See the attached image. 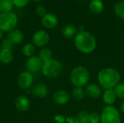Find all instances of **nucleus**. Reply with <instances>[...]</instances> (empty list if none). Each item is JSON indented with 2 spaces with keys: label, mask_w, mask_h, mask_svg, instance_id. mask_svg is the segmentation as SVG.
I'll list each match as a JSON object with an SVG mask.
<instances>
[{
  "label": "nucleus",
  "mask_w": 124,
  "mask_h": 123,
  "mask_svg": "<svg viewBox=\"0 0 124 123\" xmlns=\"http://www.w3.org/2000/svg\"><path fill=\"white\" fill-rule=\"evenodd\" d=\"M76 48L84 54H90L93 52L97 46L95 37L87 31L78 32L74 38Z\"/></svg>",
  "instance_id": "1"
},
{
  "label": "nucleus",
  "mask_w": 124,
  "mask_h": 123,
  "mask_svg": "<svg viewBox=\"0 0 124 123\" xmlns=\"http://www.w3.org/2000/svg\"><path fill=\"white\" fill-rule=\"evenodd\" d=\"M97 79L100 85L104 89H113L119 83L121 75L116 69L107 67L100 71Z\"/></svg>",
  "instance_id": "2"
},
{
  "label": "nucleus",
  "mask_w": 124,
  "mask_h": 123,
  "mask_svg": "<svg viewBox=\"0 0 124 123\" xmlns=\"http://www.w3.org/2000/svg\"><path fill=\"white\" fill-rule=\"evenodd\" d=\"M89 72L83 66H78L72 70L70 74V80L75 87H84L89 81Z\"/></svg>",
  "instance_id": "3"
},
{
  "label": "nucleus",
  "mask_w": 124,
  "mask_h": 123,
  "mask_svg": "<svg viewBox=\"0 0 124 123\" xmlns=\"http://www.w3.org/2000/svg\"><path fill=\"white\" fill-rule=\"evenodd\" d=\"M63 71L62 63L55 59H52L43 63L41 72L43 75L49 78H55L60 76Z\"/></svg>",
  "instance_id": "4"
},
{
  "label": "nucleus",
  "mask_w": 124,
  "mask_h": 123,
  "mask_svg": "<svg viewBox=\"0 0 124 123\" xmlns=\"http://www.w3.org/2000/svg\"><path fill=\"white\" fill-rule=\"evenodd\" d=\"M17 22L18 18L15 12L0 13V30L4 33H8L16 28Z\"/></svg>",
  "instance_id": "5"
},
{
  "label": "nucleus",
  "mask_w": 124,
  "mask_h": 123,
  "mask_svg": "<svg viewBox=\"0 0 124 123\" xmlns=\"http://www.w3.org/2000/svg\"><path fill=\"white\" fill-rule=\"evenodd\" d=\"M101 123H121V116L118 109L113 106H106L101 114Z\"/></svg>",
  "instance_id": "6"
},
{
  "label": "nucleus",
  "mask_w": 124,
  "mask_h": 123,
  "mask_svg": "<svg viewBox=\"0 0 124 123\" xmlns=\"http://www.w3.org/2000/svg\"><path fill=\"white\" fill-rule=\"evenodd\" d=\"M33 75L28 71L21 72L17 78V83L18 86L23 90H28L31 88L33 83Z\"/></svg>",
  "instance_id": "7"
},
{
  "label": "nucleus",
  "mask_w": 124,
  "mask_h": 123,
  "mask_svg": "<svg viewBox=\"0 0 124 123\" xmlns=\"http://www.w3.org/2000/svg\"><path fill=\"white\" fill-rule=\"evenodd\" d=\"M49 41V35L44 30H39L36 31L32 36V43L36 47L44 48Z\"/></svg>",
  "instance_id": "8"
},
{
  "label": "nucleus",
  "mask_w": 124,
  "mask_h": 123,
  "mask_svg": "<svg viewBox=\"0 0 124 123\" xmlns=\"http://www.w3.org/2000/svg\"><path fill=\"white\" fill-rule=\"evenodd\" d=\"M43 62L39 57V56H33L27 59L25 62L26 71L33 74L41 70Z\"/></svg>",
  "instance_id": "9"
},
{
  "label": "nucleus",
  "mask_w": 124,
  "mask_h": 123,
  "mask_svg": "<svg viewBox=\"0 0 124 123\" xmlns=\"http://www.w3.org/2000/svg\"><path fill=\"white\" fill-rule=\"evenodd\" d=\"M42 25L47 29H54L58 24V19L53 13H46L41 17Z\"/></svg>",
  "instance_id": "10"
},
{
  "label": "nucleus",
  "mask_w": 124,
  "mask_h": 123,
  "mask_svg": "<svg viewBox=\"0 0 124 123\" xmlns=\"http://www.w3.org/2000/svg\"><path fill=\"white\" fill-rule=\"evenodd\" d=\"M16 109L20 112H27L31 107V102L29 99L25 95L18 96L15 101Z\"/></svg>",
  "instance_id": "11"
},
{
  "label": "nucleus",
  "mask_w": 124,
  "mask_h": 123,
  "mask_svg": "<svg viewBox=\"0 0 124 123\" xmlns=\"http://www.w3.org/2000/svg\"><path fill=\"white\" fill-rule=\"evenodd\" d=\"M32 94L38 98H45L48 96L49 88L47 86L43 83H39L35 85L31 89Z\"/></svg>",
  "instance_id": "12"
},
{
  "label": "nucleus",
  "mask_w": 124,
  "mask_h": 123,
  "mask_svg": "<svg viewBox=\"0 0 124 123\" xmlns=\"http://www.w3.org/2000/svg\"><path fill=\"white\" fill-rule=\"evenodd\" d=\"M7 38L15 45L20 44L23 42L24 39V35L23 32L17 28H15L7 33Z\"/></svg>",
  "instance_id": "13"
},
{
  "label": "nucleus",
  "mask_w": 124,
  "mask_h": 123,
  "mask_svg": "<svg viewBox=\"0 0 124 123\" xmlns=\"http://www.w3.org/2000/svg\"><path fill=\"white\" fill-rule=\"evenodd\" d=\"M70 100L68 93L64 90H58L53 95V101L58 105H64Z\"/></svg>",
  "instance_id": "14"
},
{
  "label": "nucleus",
  "mask_w": 124,
  "mask_h": 123,
  "mask_svg": "<svg viewBox=\"0 0 124 123\" xmlns=\"http://www.w3.org/2000/svg\"><path fill=\"white\" fill-rule=\"evenodd\" d=\"M85 93H86V95H87L89 97L95 99V98H98L102 94V89L100 86H99L98 85L95 83H90L86 87Z\"/></svg>",
  "instance_id": "15"
},
{
  "label": "nucleus",
  "mask_w": 124,
  "mask_h": 123,
  "mask_svg": "<svg viewBox=\"0 0 124 123\" xmlns=\"http://www.w3.org/2000/svg\"><path fill=\"white\" fill-rule=\"evenodd\" d=\"M78 33V30L77 28L73 24H67L62 29V34L67 39L76 37Z\"/></svg>",
  "instance_id": "16"
},
{
  "label": "nucleus",
  "mask_w": 124,
  "mask_h": 123,
  "mask_svg": "<svg viewBox=\"0 0 124 123\" xmlns=\"http://www.w3.org/2000/svg\"><path fill=\"white\" fill-rule=\"evenodd\" d=\"M14 59L12 50L1 49H0V62L3 65L10 64Z\"/></svg>",
  "instance_id": "17"
},
{
  "label": "nucleus",
  "mask_w": 124,
  "mask_h": 123,
  "mask_svg": "<svg viewBox=\"0 0 124 123\" xmlns=\"http://www.w3.org/2000/svg\"><path fill=\"white\" fill-rule=\"evenodd\" d=\"M102 99L108 106H111L116 102L117 96L113 89H107L103 94Z\"/></svg>",
  "instance_id": "18"
},
{
  "label": "nucleus",
  "mask_w": 124,
  "mask_h": 123,
  "mask_svg": "<svg viewBox=\"0 0 124 123\" xmlns=\"http://www.w3.org/2000/svg\"><path fill=\"white\" fill-rule=\"evenodd\" d=\"M89 10L93 14H100L104 9V4L102 0H92L89 5Z\"/></svg>",
  "instance_id": "19"
},
{
  "label": "nucleus",
  "mask_w": 124,
  "mask_h": 123,
  "mask_svg": "<svg viewBox=\"0 0 124 123\" xmlns=\"http://www.w3.org/2000/svg\"><path fill=\"white\" fill-rule=\"evenodd\" d=\"M35 51H36V46L32 43H25L22 49L23 54L28 58L34 56Z\"/></svg>",
  "instance_id": "20"
},
{
  "label": "nucleus",
  "mask_w": 124,
  "mask_h": 123,
  "mask_svg": "<svg viewBox=\"0 0 124 123\" xmlns=\"http://www.w3.org/2000/svg\"><path fill=\"white\" fill-rule=\"evenodd\" d=\"M39 57L41 59V60L44 62H46L50 59H52V51L46 47L41 48L39 52Z\"/></svg>",
  "instance_id": "21"
},
{
  "label": "nucleus",
  "mask_w": 124,
  "mask_h": 123,
  "mask_svg": "<svg viewBox=\"0 0 124 123\" xmlns=\"http://www.w3.org/2000/svg\"><path fill=\"white\" fill-rule=\"evenodd\" d=\"M14 7L12 0H2L0 3V13L11 12H12Z\"/></svg>",
  "instance_id": "22"
},
{
  "label": "nucleus",
  "mask_w": 124,
  "mask_h": 123,
  "mask_svg": "<svg viewBox=\"0 0 124 123\" xmlns=\"http://www.w3.org/2000/svg\"><path fill=\"white\" fill-rule=\"evenodd\" d=\"M85 90L82 87H75L72 91V96L76 101H81L85 97Z\"/></svg>",
  "instance_id": "23"
},
{
  "label": "nucleus",
  "mask_w": 124,
  "mask_h": 123,
  "mask_svg": "<svg viewBox=\"0 0 124 123\" xmlns=\"http://www.w3.org/2000/svg\"><path fill=\"white\" fill-rule=\"evenodd\" d=\"M114 11L118 17L124 20V1H119L116 3L114 7Z\"/></svg>",
  "instance_id": "24"
},
{
  "label": "nucleus",
  "mask_w": 124,
  "mask_h": 123,
  "mask_svg": "<svg viewBox=\"0 0 124 123\" xmlns=\"http://www.w3.org/2000/svg\"><path fill=\"white\" fill-rule=\"evenodd\" d=\"M116 96L120 99H124V83H119L113 88Z\"/></svg>",
  "instance_id": "25"
},
{
  "label": "nucleus",
  "mask_w": 124,
  "mask_h": 123,
  "mask_svg": "<svg viewBox=\"0 0 124 123\" xmlns=\"http://www.w3.org/2000/svg\"><path fill=\"white\" fill-rule=\"evenodd\" d=\"M89 115L86 111H81L78 115V118L81 123H89Z\"/></svg>",
  "instance_id": "26"
},
{
  "label": "nucleus",
  "mask_w": 124,
  "mask_h": 123,
  "mask_svg": "<svg viewBox=\"0 0 124 123\" xmlns=\"http://www.w3.org/2000/svg\"><path fill=\"white\" fill-rule=\"evenodd\" d=\"M13 47H14V44L7 38H5L2 39L1 43V49L12 50Z\"/></svg>",
  "instance_id": "27"
},
{
  "label": "nucleus",
  "mask_w": 124,
  "mask_h": 123,
  "mask_svg": "<svg viewBox=\"0 0 124 123\" xmlns=\"http://www.w3.org/2000/svg\"><path fill=\"white\" fill-rule=\"evenodd\" d=\"M14 6L17 8H23L27 6L30 0H12Z\"/></svg>",
  "instance_id": "28"
},
{
  "label": "nucleus",
  "mask_w": 124,
  "mask_h": 123,
  "mask_svg": "<svg viewBox=\"0 0 124 123\" xmlns=\"http://www.w3.org/2000/svg\"><path fill=\"white\" fill-rule=\"evenodd\" d=\"M101 121L100 115L96 112L91 113L89 115V123H100Z\"/></svg>",
  "instance_id": "29"
},
{
  "label": "nucleus",
  "mask_w": 124,
  "mask_h": 123,
  "mask_svg": "<svg viewBox=\"0 0 124 123\" xmlns=\"http://www.w3.org/2000/svg\"><path fill=\"white\" fill-rule=\"evenodd\" d=\"M35 12H36V14L38 16L41 17H42L44 15H45V14H46L45 7H43V6H41V5H39V6H38V7L36 8Z\"/></svg>",
  "instance_id": "30"
},
{
  "label": "nucleus",
  "mask_w": 124,
  "mask_h": 123,
  "mask_svg": "<svg viewBox=\"0 0 124 123\" xmlns=\"http://www.w3.org/2000/svg\"><path fill=\"white\" fill-rule=\"evenodd\" d=\"M54 119L55 122L57 123H63L65 122V119L61 115H56V116H54Z\"/></svg>",
  "instance_id": "31"
},
{
  "label": "nucleus",
  "mask_w": 124,
  "mask_h": 123,
  "mask_svg": "<svg viewBox=\"0 0 124 123\" xmlns=\"http://www.w3.org/2000/svg\"><path fill=\"white\" fill-rule=\"evenodd\" d=\"M3 36H4V32H3L1 30H0V41H1V40H2Z\"/></svg>",
  "instance_id": "32"
},
{
  "label": "nucleus",
  "mask_w": 124,
  "mask_h": 123,
  "mask_svg": "<svg viewBox=\"0 0 124 123\" xmlns=\"http://www.w3.org/2000/svg\"><path fill=\"white\" fill-rule=\"evenodd\" d=\"M121 111L124 113V101H123V103L121 104Z\"/></svg>",
  "instance_id": "33"
},
{
  "label": "nucleus",
  "mask_w": 124,
  "mask_h": 123,
  "mask_svg": "<svg viewBox=\"0 0 124 123\" xmlns=\"http://www.w3.org/2000/svg\"><path fill=\"white\" fill-rule=\"evenodd\" d=\"M33 1H41L42 0H33Z\"/></svg>",
  "instance_id": "34"
},
{
  "label": "nucleus",
  "mask_w": 124,
  "mask_h": 123,
  "mask_svg": "<svg viewBox=\"0 0 124 123\" xmlns=\"http://www.w3.org/2000/svg\"><path fill=\"white\" fill-rule=\"evenodd\" d=\"M76 1H84V0H76Z\"/></svg>",
  "instance_id": "35"
},
{
  "label": "nucleus",
  "mask_w": 124,
  "mask_h": 123,
  "mask_svg": "<svg viewBox=\"0 0 124 123\" xmlns=\"http://www.w3.org/2000/svg\"><path fill=\"white\" fill-rule=\"evenodd\" d=\"M1 1H2V0H0V3H1Z\"/></svg>",
  "instance_id": "36"
},
{
  "label": "nucleus",
  "mask_w": 124,
  "mask_h": 123,
  "mask_svg": "<svg viewBox=\"0 0 124 123\" xmlns=\"http://www.w3.org/2000/svg\"></svg>",
  "instance_id": "37"
}]
</instances>
